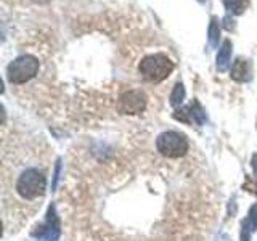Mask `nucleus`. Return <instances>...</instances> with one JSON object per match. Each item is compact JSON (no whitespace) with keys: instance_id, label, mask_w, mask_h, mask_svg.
<instances>
[{"instance_id":"f257e3e1","label":"nucleus","mask_w":257,"mask_h":241,"mask_svg":"<svg viewBox=\"0 0 257 241\" xmlns=\"http://www.w3.org/2000/svg\"><path fill=\"white\" fill-rule=\"evenodd\" d=\"M47 179L39 169H26L16 182V191L24 199H37L45 195Z\"/></svg>"},{"instance_id":"f03ea898","label":"nucleus","mask_w":257,"mask_h":241,"mask_svg":"<svg viewBox=\"0 0 257 241\" xmlns=\"http://www.w3.org/2000/svg\"><path fill=\"white\" fill-rule=\"evenodd\" d=\"M142 76L150 82H161L174 71V63L164 53H155L145 56L139 66Z\"/></svg>"},{"instance_id":"7ed1b4c3","label":"nucleus","mask_w":257,"mask_h":241,"mask_svg":"<svg viewBox=\"0 0 257 241\" xmlns=\"http://www.w3.org/2000/svg\"><path fill=\"white\" fill-rule=\"evenodd\" d=\"M39 71V60L32 55H21L7 68V76L12 84H24L31 80Z\"/></svg>"},{"instance_id":"20e7f679","label":"nucleus","mask_w":257,"mask_h":241,"mask_svg":"<svg viewBox=\"0 0 257 241\" xmlns=\"http://www.w3.org/2000/svg\"><path fill=\"white\" fill-rule=\"evenodd\" d=\"M156 148L166 158H180L188 151V140L180 132H163L156 140Z\"/></svg>"},{"instance_id":"39448f33","label":"nucleus","mask_w":257,"mask_h":241,"mask_svg":"<svg viewBox=\"0 0 257 241\" xmlns=\"http://www.w3.org/2000/svg\"><path fill=\"white\" fill-rule=\"evenodd\" d=\"M36 239L40 241H58L61 235V227H60V217L56 214L55 204H50L47 211V219L44 223L37 225L31 233Z\"/></svg>"},{"instance_id":"423d86ee","label":"nucleus","mask_w":257,"mask_h":241,"mask_svg":"<svg viewBox=\"0 0 257 241\" xmlns=\"http://www.w3.org/2000/svg\"><path fill=\"white\" fill-rule=\"evenodd\" d=\"M147 106V96L140 90H131L120 95L117 108L122 114H139Z\"/></svg>"},{"instance_id":"0eeeda50","label":"nucleus","mask_w":257,"mask_h":241,"mask_svg":"<svg viewBox=\"0 0 257 241\" xmlns=\"http://www.w3.org/2000/svg\"><path fill=\"white\" fill-rule=\"evenodd\" d=\"M174 117L177 120H182V123H187V124H191V123H196L199 126L204 124L206 120V112L203 111V108L199 106L198 101H193L190 106L183 108L180 111H177Z\"/></svg>"},{"instance_id":"6e6552de","label":"nucleus","mask_w":257,"mask_h":241,"mask_svg":"<svg viewBox=\"0 0 257 241\" xmlns=\"http://www.w3.org/2000/svg\"><path fill=\"white\" fill-rule=\"evenodd\" d=\"M257 230V204L251 206L246 219L241 222V235L239 241H251L252 233Z\"/></svg>"},{"instance_id":"1a4fd4ad","label":"nucleus","mask_w":257,"mask_h":241,"mask_svg":"<svg viewBox=\"0 0 257 241\" xmlns=\"http://www.w3.org/2000/svg\"><path fill=\"white\" fill-rule=\"evenodd\" d=\"M231 79L236 80V82H244L249 79V64L246 60L238 58L231 66Z\"/></svg>"},{"instance_id":"9d476101","label":"nucleus","mask_w":257,"mask_h":241,"mask_svg":"<svg viewBox=\"0 0 257 241\" xmlns=\"http://www.w3.org/2000/svg\"><path fill=\"white\" fill-rule=\"evenodd\" d=\"M230 58H231V42L230 40H225L219 50V55H217V69L220 72L227 71L230 64Z\"/></svg>"},{"instance_id":"9b49d317","label":"nucleus","mask_w":257,"mask_h":241,"mask_svg":"<svg viewBox=\"0 0 257 241\" xmlns=\"http://www.w3.org/2000/svg\"><path fill=\"white\" fill-rule=\"evenodd\" d=\"M207 39H209V45L212 48H215L219 45V39H220V24L217 18L211 20V24H209V31H207Z\"/></svg>"},{"instance_id":"f8f14e48","label":"nucleus","mask_w":257,"mask_h":241,"mask_svg":"<svg viewBox=\"0 0 257 241\" xmlns=\"http://www.w3.org/2000/svg\"><path fill=\"white\" fill-rule=\"evenodd\" d=\"M183 100H185V87L182 82H177L172 93H171V104L177 108L183 103Z\"/></svg>"},{"instance_id":"ddd939ff","label":"nucleus","mask_w":257,"mask_h":241,"mask_svg":"<svg viewBox=\"0 0 257 241\" xmlns=\"http://www.w3.org/2000/svg\"><path fill=\"white\" fill-rule=\"evenodd\" d=\"M225 8L233 15H241L244 12V0H223Z\"/></svg>"},{"instance_id":"4468645a","label":"nucleus","mask_w":257,"mask_h":241,"mask_svg":"<svg viewBox=\"0 0 257 241\" xmlns=\"http://www.w3.org/2000/svg\"><path fill=\"white\" fill-rule=\"evenodd\" d=\"M60 167H61V161L58 159V161H56V169H55V177H53V187H52V188H55V187H56V182H58V174H60Z\"/></svg>"},{"instance_id":"2eb2a0df","label":"nucleus","mask_w":257,"mask_h":241,"mask_svg":"<svg viewBox=\"0 0 257 241\" xmlns=\"http://www.w3.org/2000/svg\"><path fill=\"white\" fill-rule=\"evenodd\" d=\"M252 169H254V174L257 175V155L252 156Z\"/></svg>"},{"instance_id":"dca6fc26","label":"nucleus","mask_w":257,"mask_h":241,"mask_svg":"<svg viewBox=\"0 0 257 241\" xmlns=\"http://www.w3.org/2000/svg\"><path fill=\"white\" fill-rule=\"evenodd\" d=\"M198 2H201V4H203V2H207V0H198Z\"/></svg>"}]
</instances>
